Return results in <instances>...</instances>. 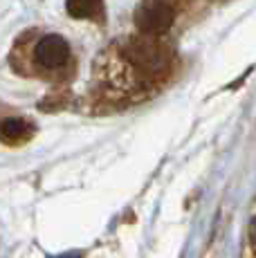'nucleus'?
I'll list each match as a JSON object with an SVG mask.
<instances>
[{
  "label": "nucleus",
  "instance_id": "nucleus-1",
  "mask_svg": "<svg viewBox=\"0 0 256 258\" xmlns=\"http://www.w3.org/2000/svg\"><path fill=\"white\" fill-rule=\"evenodd\" d=\"M70 45L58 34H47L34 47V63L43 72H61L70 63Z\"/></svg>",
  "mask_w": 256,
  "mask_h": 258
},
{
  "label": "nucleus",
  "instance_id": "nucleus-3",
  "mask_svg": "<svg viewBox=\"0 0 256 258\" xmlns=\"http://www.w3.org/2000/svg\"><path fill=\"white\" fill-rule=\"evenodd\" d=\"M34 126L23 117H5L0 121V142L9 146H21L32 140Z\"/></svg>",
  "mask_w": 256,
  "mask_h": 258
},
{
  "label": "nucleus",
  "instance_id": "nucleus-2",
  "mask_svg": "<svg viewBox=\"0 0 256 258\" xmlns=\"http://www.w3.org/2000/svg\"><path fill=\"white\" fill-rule=\"evenodd\" d=\"M173 7L166 0H149L135 12V25L142 34L160 36L173 25Z\"/></svg>",
  "mask_w": 256,
  "mask_h": 258
},
{
  "label": "nucleus",
  "instance_id": "nucleus-5",
  "mask_svg": "<svg viewBox=\"0 0 256 258\" xmlns=\"http://www.w3.org/2000/svg\"><path fill=\"white\" fill-rule=\"evenodd\" d=\"M249 236H252V242H254V245H256V218H254L252 227H249Z\"/></svg>",
  "mask_w": 256,
  "mask_h": 258
},
{
  "label": "nucleus",
  "instance_id": "nucleus-4",
  "mask_svg": "<svg viewBox=\"0 0 256 258\" xmlns=\"http://www.w3.org/2000/svg\"><path fill=\"white\" fill-rule=\"evenodd\" d=\"M66 9L72 18L99 21L103 14V0H66Z\"/></svg>",
  "mask_w": 256,
  "mask_h": 258
}]
</instances>
